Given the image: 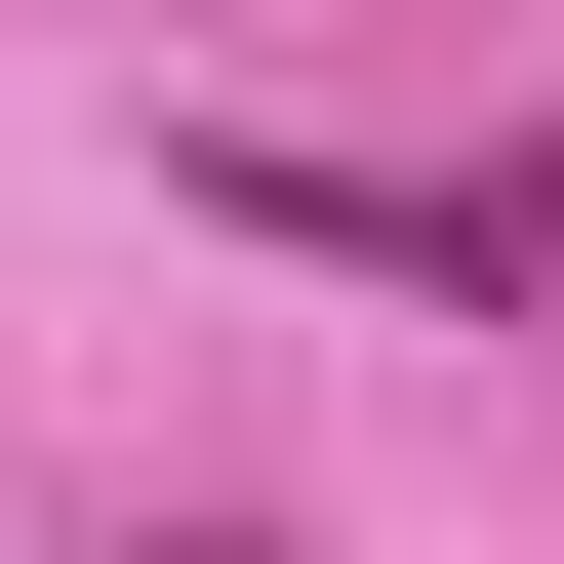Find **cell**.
Returning a JSON list of instances; mask_svg holds the SVG:
<instances>
[{
  "mask_svg": "<svg viewBox=\"0 0 564 564\" xmlns=\"http://www.w3.org/2000/svg\"><path fill=\"white\" fill-rule=\"evenodd\" d=\"M202 202H242V242H364V282H484V323L564 282V162H524V121H484V162H323V121H202Z\"/></svg>",
  "mask_w": 564,
  "mask_h": 564,
  "instance_id": "1",
  "label": "cell"
},
{
  "mask_svg": "<svg viewBox=\"0 0 564 564\" xmlns=\"http://www.w3.org/2000/svg\"><path fill=\"white\" fill-rule=\"evenodd\" d=\"M121 564H242V524H121Z\"/></svg>",
  "mask_w": 564,
  "mask_h": 564,
  "instance_id": "2",
  "label": "cell"
}]
</instances>
